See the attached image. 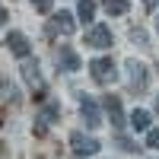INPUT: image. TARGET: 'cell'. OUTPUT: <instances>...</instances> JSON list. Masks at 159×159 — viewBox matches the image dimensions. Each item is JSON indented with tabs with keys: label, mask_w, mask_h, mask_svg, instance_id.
<instances>
[{
	"label": "cell",
	"mask_w": 159,
	"mask_h": 159,
	"mask_svg": "<svg viewBox=\"0 0 159 159\" xmlns=\"http://www.w3.org/2000/svg\"><path fill=\"white\" fill-rule=\"evenodd\" d=\"M57 111H61V108H57V105H54V102H51V105H48V108H45V115H42V121H51V118H54Z\"/></svg>",
	"instance_id": "16"
},
{
	"label": "cell",
	"mask_w": 159,
	"mask_h": 159,
	"mask_svg": "<svg viewBox=\"0 0 159 159\" xmlns=\"http://www.w3.org/2000/svg\"><path fill=\"white\" fill-rule=\"evenodd\" d=\"M7 48H10L16 57H29V51H32L29 38H25L22 32H10V35H7Z\"/></svg>",
	"instance_id": "9"
},
{
	"label": "cell",
	"mask_w": 159,
	"mask_h": 159,
	"mask_svg": "<svg viewBox=\"0 0 159 159\" xmlns=\"http://www.w3.org/2000/svg\"><path fill=\"white\" fill-rule=\"evenodd\" d=\"M3 22H7V10L0 7V25H3Z\"/></svg>",
	"instance_id": "18"
},
{
	"label": "cell",
	"mask_w": 159,
	"mask_h": 159,
	"mask_svg": "<svg viewBox=\"0 0 159 159\" xmlns=\"http://www.w3.org/2000/svg\"><path fill=\"white\" fill-rule=\"evenodd\" d=\"M156 29H159V19H156Z\"/></svg>",
	"instance_id": "20"
},
{
	"label": "cell",
	"mask_w": 159,
	"mask_h": 159,
	"mask_svg": "<svg viewBox=\"0 0 159 159\" xmlns=\"http://www.w3.org/2000/svg\"><path fill=\"white\" fill-rule=\"evenodd\" d=\"M156 108H159V96H156Z\"/></svg>",
	"instance_id": "19"
},
{
	"label": "cell",
	"mask_w": 159,
	"mask_h": 159,
	"mask_svg": "<svg viewBox=\"0 0 159 159\" xmlns=\"http://www.w3.org/2000/svg\"><path fill=\"white\" fill-rule=\"evenodd\" d=\"M111 42H115V35H111L108 25H92V29L86 32V45H89V48H96V51L111 48Z\"/></svg>",
	"instance_id": "6"
},
{
	"label": "cell",
	"mask_w": 159,
	"mask_h": 159,
	"mask_svg": "<svg viewBox=\"0 0 159 159\" xmlns=\"http://www.w3.org/2000/svg\"><path fill=\"white\" fill-rule=\"evenodd\" d=\"M22 70H25V80H29V83H35V86L42 83V80H38V67H35V61H32V64H25Z\"/></svg>",
	"instance_id": "13"
},
{
	"label": "cell",
	"mask_w": 159,
	"mask_h": 159,
	"mask_svg": "<svg viewBox=\"0 0 159 159\" xmlns=\"http://www.w3.org/2000/svg\"><path fill=\"white\" fill-rule=\"evenodd\" d=\"M70 147H73V153H76V156H96L102 143H99L96 137L83 134V130H73V134H70Z\"/></svg>",
	"instance_id": "3"
},
{
	"label": "cell",
	"mask_w": 159,
	"mask_h": 159,
	"mask_svg": "<svg viewBox=\"0 0 159 159\" xmlns=\"http://www.w3.org/2000/svg\"><path fill=\"white\" fill-rule=\"evenodd\" d=\"M80 115H83V124L92 130L102 124V111H99V102L92 96H80Z\"/></svg>",
	"instance_id": "4"
},
{
	"label": "cell",
	"mask_w": 159,
	"mask_h": 159,
	"mask_svg": "<svg viewBox=\"0 0 159 159\" xmlns=\"http://www.w3.org/2000/svg\"><path fill=\"white\" fill-rule=\"evenodd\" d=\"M102 108H105V115H108V121H111L115 130H121V127L127 124L124 108H121V99H118V96H105V99H102Z\"/></svg>",
	"instance_id": "5"
},
{
	"label": "cell",
	"mask_w": 159,
	"mask_h": 159,
	"mask_svg": "<svg viewBox=\"0 0 159 159\" xmlns=\"http://www.w3.org/2000/svg\"><path fill=\"white\" fill-rule=\"evenodd\" d=\"M143 7H147V10H156V7H159V0H143Z\"/></svg>",
	"instance_id": "17"
},
{
	"label": "cell",
	"mask_w": 159,
	"mask_h": 159,
	"mask_svg": "<svg viewBox=\"0 0 159 159\" xmlns=\"http://www.w3.org/2000/svg\"><path fill=\"white\" fill-rule=\"evenodd\" d=\"M48 32H57V35H73L76 32V19H73V13H67V10H61L54 19H51V25H48Z\"/></svg>",
	"instance_id": "8"
},
{
	"label": "cell",
	"mask_w": 159,
	"mask_h": 159,
	"mask_svg": "<svg viewBox=\"0 0 159 159\" xmlns=\"http://www.w3.org/2000/svg\"><path fill=\"white\" fill-rule=\"evenodd\" d=\"M147 67H143V64L140 61H134V57H130L127 61V83H130V89H134V92H143V89H147Z\"/></svg>",
	"instance_id": "7"
},
{
	"label": "cell",
	"mask_w": 159,
	"mask_h": 159,
	"mask_svg": "<svg viewBox=\"0 0 159 159\" xmlns=\"http://www.w3.org/2000/svg\"><path fill=\"white\" fill-rule=\"evenodd\" d=\"M102 7L108 16H124L127 13V0H102Z\"/></svg>",
	"instance_id": "10"
},
{
	"label": "cell",
	"mask_w": 159,
	"mask_h": 159,
	"mask_svg": "<svg viewBox=\"0 0 159 159\" xmlns=\"http://www.w3.org/2000/svg\"><path fill=\"white\" fill-rule=\"evenodd\" d=\"M29 3H32V7L38 10V13H48V10H51V3H54V0H29Z\"/></svg>",
	"instance_id": "15"
},
{
	"label": "cell",
	"mask_w": 159,
	"mask_h": 159,
	"mask_svg": "<svg viewBox=\"0 0 159 159\" xmlns=\"http://www.w3.org/2000/svg\"><path fill=\"white\" fill-rule=\"evenodd\" d=\"M89 73H92V80L102 83V86H108V83L118 80V70H115L111 57H96V61H89Z\"/></svg>",
	"instance_id": "1"
},
{
	"label": "cell",
	"mask_w": 159,
	"mask_h": 159,
	"mask_svg": "<svg viewBox=\"0 0 159 159\" xmlns=\"http://www.w3.org/2000/svg\"><path fill=\"white\" fill-rule=\"evenodd\" d=\"M54 64H57V70H64V73H76L80 67H83L80 54H76L70 45H61V48L54 51Z\"/></svg>",
	"instance_id": "2"
},
{
	"label": "cell",
	"mask_w": 159,
	"mask_h": 159,
	"mask_svg": "<svg viewBox=\"0 0 159 159\" xmlns=\"http://www.w3.org/2000/svg\"><path fill=\"white\" fill-rule=\"evenodd\" d=\"M147 147L159 150V127H150V130H147Z\"/></svg>",
	"instance_id": "14"
},
{
	"label": "cell",
	"mask_w": 159,
	"mask_h": 159,
	"mask_svg": "<svg viewBox=\"0 0 159 159\" xmlns=\"http://www.w3.org/2000/svg\"><path fill=\"white\" fill-rule=\"evenodd\" d=\"M76 16L83 22H89L92 16H96V3H92V0H80V3H76Z\"/></svg>",
	"instance_id": "12"
},
{
	"label": "cell",
	"mask_w": 159,
	"mask_h": 159,
	"mask_svg": "<svg viewBox=\"0 0 159 159\" xmlns=\"http://www.w3.org/2000/svg\"><path fill=\"white\" fill-rule=\"evenodd\" d=\"M130 124H134V130H150V111L137 108L134 115H130Z\"/></svg>",
	"instance_id": "11"
}]
</instances>
